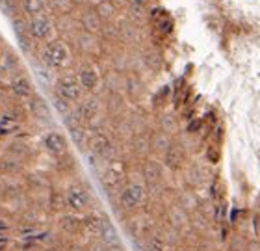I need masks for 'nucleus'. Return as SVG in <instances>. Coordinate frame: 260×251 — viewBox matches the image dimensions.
I'll return each mask as SVG.
<instances>
[{
	"instance_id": "obj_1",
	"label": "nucleus",
	"mask_w": 260,
	"mask_h": 251,
	"mask_svg": "<svg viewBox=\"0 0 260 251\" xmlns=\"http://www.w3.org/2000/svg\"><path fill=\"white\" fill-rule=\"evenodd\" d=\"M69 60H71V52L67 49V45L61 43V41H52L41 52V61L49 69H61V67H65L69 64Z\"/></svg>"
},
{
	"instance_id": "obj_2",
	"label": "nucleus",
	"mask_w": 260,
	"mask_h": 251,
	"mask_svg": "<svg viewBox=\"0 0 260 251\" xmlns=\"http://www.w3.org/2000/svg\"><path fill=\"white\" fill-rule=\"evenodd\" d=\"M82 93H84V87L75 75H63L56 80V95L67 103H78L82 99Z\"/></svg>"
},
{
	"instance_id": "obj_3",
	"label": "nucleus",
	"mask_w": 260,
	"mask_h": 251,
	"mask_svg": "<svg viewBox=\"0 0 260 251\" xmlns=\"http://www.w3.org/2000/svg\"><path fill=\"white\" fill-rule=\"evenodd\" d=\"M145 201V188L140 182H130L119 192V205L125 210H134Z\"/></svg>"
},
{
	"instance_id": "obj_4",
	"label": "nucleus",
	"mask_w": 260,
	"mask_h": 251,
	"mask_svg": "<svg viewBox=\"0 0 260 251\" xmlns=\"http://www.w3.org/2000/svg\"><path fill=\"white\" fill-rule=\"evenodd\" d=\"M28 34H30V38L38 39V41H47L54 34V24L47 15L32 17L28 22Z\"/></svg>"
},
{
	"instance_id": "obj_5",
	"label": "nucleus",
	"mask_w": 260,
	"mask_h": 251,
	"mask_svg": "<svg viewBox=\"0 0 260 251\" xmlns=\"http://www.w3.org/2000/svg\"><path fill=\"white\" fill-rule=\"evenodd\" d=\"M65 203L71 210L75 212H84L89 208V194L82 186H71L65 194Z\"/></svg>"
},
{
	"instance_id": "obj_6",
	"label": "nucleus",
	"mask_w": 260,
	"mask_h": 251,
	"mask_svg": "<svg viewBox=\"0 0 260 251\" xmlns=\"http://www.w3.org/2000/svg\"><path fill=\"white\" fill-rule=\"evenodd\" d=\"M101 115V103L95 97H87L80 101L78 108H76V119L80 123H91Z\"/></svg>"
},
{
	"instance_id": "obj_7",
	"label": "nucleus",
	"mask_w": 260,
	"mask_h": 251,
	"mask_svg": "<svg viewBox=\"0 0 260 251\" xmlns=\"http://www.w3.org/2000/svg\"><path fill=\"white\" fill-rule=\"evenodd\" d=\"M106 224H108V222H106L101 214L91 212L82 219V231H84L87 236H91V238H103V233H104Z\"/></svg>"
},
{
	"instance_id": "obj_8",
	"label": "nucleus",
	"mask_w": 260,
	"mask_h": 251,
	"mask_svg": "<svg viewBox=\"0 0 260 251\" xmlns=\"http://www.w3.org/2000/svg\"><path fill=\"white\" fill-rule=\"evenodd\" d=\"M43 147L50 154H63L67 151V140H65V136L60 134V132L50 131L43 136Z\"/></svg>"
},
{
	"instance_id": "obj_9",
	"label": "nucleus",
	"mask_w": 260,
	"mask_h": 251,
	"mask_svg": "<svg viewBox=\"0 0 260 251\" xmlns=\"http://www.w3.org/2000/svg\"><path fill=\"white\" fill-rule=\"evenodd\" d=\"M78 80L86 91H97V87L101 86V77H99L97 69L91 66L82 67L78 71Z\"/></svg>"
},
{
	"instance_id": "obj_10",
	"label": "nucleus",
	"mask_w": 260,
	"mask_h": 251,
	"mask_svg": "<svg viewBox=\"0 0 260 251\" xmlns=\"http://www.w3.org/2000/svg\"><path fill=\"white\" fill-rule=\"evenodd\" d=\"M91 149H93V153L99 154V156H103V159H110L115 151L112 142H110V138H106L104 134H97V136L93 138Z\"/></svg>"
},
{
	"instance_id": "obj_11",
	"label": "nucleus",
	"mask_w": 260,
	"mask_h": 251,
	"mask_svg": "<svg viewBox=\"0 0 260 251\" xmlns=\"http://www.w3.org/2000/svg\"><path fill=\"white\" fill-rule=\"evenodd\" d=\"M11 91L19 99H30L34 95V86L28 77H17L11 80Z\"/></svg>"
},
{
	"instance_id": "obj_12",
	"label": "nucleus",
	"mask_w": 260,
	"mask_h": 251,
	"mask_svg": "<svg viewBox=\"0 0 260 251\" xmlns=\"http://www.w3.org/2000/svg\"><path fill=\"white\" fill-rule=\"evenodd\" d=\"M22 10L28 17L43 15L47 10V0H22Z\"/></svg>"
},
{
	"instance_id": "obj_13",
	"label": "nucleus",
	"mask_w": 260,
	"mask_h": 251,
	"mask_svg": "<svg viewBox=\"0 0 260 251\" xmlns=\"http://www.w3.org/2000/svg\"><path fill=\"white\" fill-rule=\"evenodd\" d=\"M121 177H123V169L117 168V164H112L108 168V171L104 173V186H110V188H115V186H119L121 182Z\"/></svg>"
},
{
	"instance_id": "obj_14",
	"label": "nucleus",
	"mask_w": 260,
	"mask_h": 251,
	"mask_svg": "<svg viewBox=\"0 0 260 251\" xmlns=\"http://www.w3.org/2000/svg\"><path fill=\"white\" fill-rule=\"evenodd\" d=\"M182 162V153H180V149L177 147H169L166 151V166H169L171 169H177Z\"/></svg>"
},
{
	"instance_id": "obj_15",
	"label": "nucleus",
	"mask_w": 260,
	"mask_h": 251,
	"mask_svg": "<svg viewBox=\"0 0 260 251\" xmlns=\"http://www.w3.org/2000/svg\"><path fill=\"white\" fill-rule=\"evenodd\" d=\"M149 251H169V244L162 235H152L149 238Z\"/></svg>"
},
{
	"instance_id": "obj_16",
	"label": "nucleus",
	"mask_w": 260,
	"mask_h": 251,
	"mask_svg": "<svg viewBox=\"0 0 260 251\" xmlns=\"http://www.w3.org/2000/svg\"><path fill=\"white\" fill-rule=\"evenodd\" d=\"M99 13H86V15L82 17V22H84V26L89 30V32H95L101 28V19H99Z\"/></svg>"
},
{
	"instance_id": "obj_17",
	"label": "nucleus",
	"mask_w": 260,
	"mask_h": 251,
	"mask_svg": "<svg viewBox=\"0 0 260 251\" xmlns=\"http://www.w3.org/2000/svg\"><path fill=\"white\" fill-rule=\"evenodd\" d=\"M145 179L149 180V182H156V180H160V177H162V169H160V166L154 164V162H151V164L145 166Z\"/></svg>"
},
{
	"instance_id": "obj_18",
	"label": "nucleus",
	"mask_w": 260,
	"mask_h": 251,
	"mask_svg": "<svg viewBox=\"0 0 260 251\" xmlns=\"http://www.w3.org/2000/svg\"><path fill=\"white\" fill-rule=\"evenodd\" d=\"M101 240H103L104 244H108V246H115V244H119L117 233H115V229L110 224H106V227H104V233H103V238H101Z\"/></svg>"
},
{
	"instance_id": "obj_19",
	"label": "nucleus",
	"mask_w": 260,
	"mask_h": 251,
	"mask_svg": "<svg viewBox=\"0 0 260 251\" xmlns=\"http://www.w3.org/2000/svg\"><path fill=\"white\" fill-rule=\"evenodd\" d=\"M61 227H63L65 231H69V233H75L78 227H82V222L78 218H75V216H65V218L61 219Z\"/></svg>"
},
{
	"instance_id": "obj_20",
	"label": "nucleus",
	"mask_w": 260,
	"mask_h": 251,
	"mask_svg": "<svg viewBox=\"0 0 260 251\" xmlns=\"http://www.w3.org/2000/svg\"><path fill=\"white\" fill-rule=\"evenodd\" d=\"M104 13H106V15H112V13H114V8H112V6H110L106 0H104L101 6H99V15H104Z\"/></svg>"
},
{
	"instance_id": "obj_21",
	"label": "nucleus",
	"mask_w": 260,
	"mask_h": 251,
	"mask_svg": "<svg viewBox=\"0 0 260 251\" xmlns=\"http://www.w3.org/2000/svg\"><path fill=\"white\" fill-rule=\"evenodd\" d=\"M65 2H69V0H56L54 2V6L58 8V10H63V11H67L71 8V4H65Z\"/></svg>"
}]
</instances>
